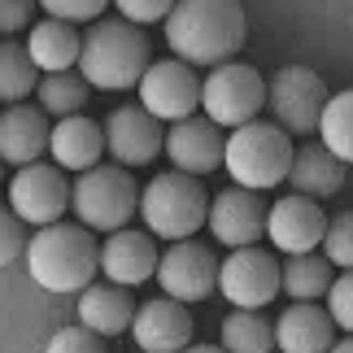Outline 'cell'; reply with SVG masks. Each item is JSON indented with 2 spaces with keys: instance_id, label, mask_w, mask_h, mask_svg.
I'll use <instances>...</instances> for the list:
<instances>
[{
  "instance_id": "15",
  "label": "cell",
  "mask_w": 353,
  "mask_h": 353,
  "mask_svg": "<svg viewBox=\"0 0 353 353\" xmlns=\"http://www.w3.org/2000/svg\"><path fill=\"white\" fill-rule=\"evenodd\" d=\"M105 148L114 153L118 166H148L166 148V131L144 105H122L105 122Z\"/></svg>"
},
{
  "instance_id": "7",
  "label": "cell",
  "mask_w": 353,
  "mask_h": 353,
  "mask_svg": "<svg viewBox=\"0 0 353 353\" xmlns=\"http://www.w3.org/2000/svg\"><path fill=\"white\" fill-rule=\"evenodd\" d=\"M266 105V79L244 61H227L201 79V110L214 127H249Z\"/></svg>"
},
{
  "instance_id": "33",
  "label": "cell",
  "mask_w": 353,
  "mask_h": 353,
  "mask_svg": "<svg viewBox=\"0 0 353 353\" xmlns=\"http://www.w3.org/2000/svg\"><path fill=\"white\" fill-rule=\"evenodd\" d=\"M327 314L336 327H345L353 336V270H345L341 279L332 283V292H327Z\"/></svg>"
},
{
  "instance_id": "8",
  "label": "cell",
  "mask_w": 353,
  "mask_h": 353,
  "mask_svg": "<svg viewBox=\"0 0 353 353\" xmlns=\"http://www.w3.org/2000/svg\"><path fill=\"white\" fill-rule=\"evenodd\" d=\"M266 105L288 135H310L319 131V118L327 110V88L310 65H283L266 83Z\"/></svg>"
},
{
  "instance_id": "20",
  "label": "cell",
  "mask_w": 353,
  "mask_h": 353,
  "mask_svg": "<svg viewBox=\"0 0 353 353\" xmlns=\"http://www.w3.org/2000/svg\"><path fill=\"white\" fill-rule=\"evenodd\" d=\"M275 345L283 353H332L336 345V323L323 305L296 301L275 319Z\"/></svg>"
},
{
  "instance_id": "26",
  "label": "cell",
  "mask_w": 353,
  "mask_h": 353,
  "mask_svg": "<svg viewBox=\"0 0 353 353\" xmlns=\"http://www.w3.org/2000/svg\"><path fill=\"white\" fill-rule=\"evenodd\" d=\"M223 349L227 353H270L275 349V323H266L257 310H236L223 319Z\"/></svg>"
},
{
  "instance_id": "10",
  "label": "cell",
  "mask_w": 353,
  "mask_h": 353,
  "mask_svg": "<svg viewBox=\"0 0 353 353\" xmlns=\"http://www.w3.org/2000/svg\"><path fill=\"white\" fill-rule=\"evenodd\" d=\"M279 288H283V266L257 244L253 249H236L219 266V292L236 310H262L279 296Z\"/></svg>"
},
{
  "instance_id": "9",
  "label": "cell",
  "mask_w": 353,
  "mask_h": 353,
  "mask_svg": "<svg viewBox=\"0 0 353 353\" xmlns=\"http://www.w3.org/2000/svg\"><path fill=\"white\" fill-rule=\"evenodd\" d=\"M74 205V188L65 183L61 166H22L9 183V210L18 214L22 223H35V227H52L65 219V210Z\"/></svg>"
},
{
  "instance_id": "34",
  "label": "cell",
  "mask_w": 353,
  "mask_h": 353,
  "mask_svg": "<svg viewBox=\"0 0 353 353\" xmlns=\"http://www.w3.org/2000/svg\"><path fill=\"white\" fill-rule=\"evenodd\" d=\"M114 5L131 26H144V22H166L179 0H114Z\"/></svg>"
},
{
  "instance_id": "28",
  "label": "cell",
  "mask_w": 353,
  "mask_h": 353,
  "mask_svg": "<svg viewBox=\"0 0 353 353\" xmlns=\"http://www.w3.org/2000/svg\"><path fill=\"white\" fill-rule=\"evenodd\" d=\"M35 92H39V110H44V114L74 118V114L88 105V92H92V83H88L83 74H70V70H61V74H44Z\"/></svg>"
},
{
  "instance_id": "11",
  "label": "cell",
  "mask_w": 353,
  "mask_h": 353,
  "mask_svg": "<svg viewBox=\"0 0 353 353\" xmlns=\"http://www.w3.org/2000/svg\"><path fill=\"white\" fill-rule=\"evenodd\" d=\"M140 105L157 122H183V118H196L201 110V79L188 61L170 57V61H153L148 74L140 79Z\"/></svg>"
},
{
  "instance_id": "16",
  "label": "cell",
  "mask_w": 353,
  "mask_h": 353,
  "mask_svg": "<svg viewBox=\"0 0 353 353\" xmlns=\"http://www.w3.org/2000/svg\"><path fill=\"white\" fill-rule=\"evenodd\" d=\"M192 314H188L183 301H170V296H157V301H144L135 310L131 336L140 353H183L192 341Z\"/></svg>"
},
{
  "instance_id": "5",
  "label": "cell",
  "mask_w": 353,
  "mask_h": 353,
  "mask_svg": "<svg viewBox=\"0 0 353 353\" xmlns=\"http://www.w3.org/2000/svg\"><path fill=\"white\" fill-rule=\"evenodd\" d=\"M140 214L153 236L179 244V240H192L210 223V196L196 183V174L166 170L157 179H148L144 196H140Z\"/></svg>"
},
{
  "instance_id": "21",
  "label": "cell",
  "mask_w": 353,
  "mask_h": 353,
  "mask_svg": "<svg viewBox=\"0 0 353 353\" xmlns=\"http://www.w3.org/2000/svg\"><path fill=\"white\" fill-rule=\"evenodd\" d=\"M48 153H52V161H57L61 170H79V174H83L92 166H101V153H110V148H105V127L92 122V118H83V114L61 118L57 127H52Z\"/></svg>"
},
{
  "instance_id": "6",
  "label": "cell",
  "mask_w": 353,
  "mask_h": 353,
  "mask_svg": "<svg viewBox=\"0 0 353 353\" xmlns=\"http://www.w3.org/2000/svg\"><path fill=\"white\" fill-rule=\"evenodd\" d=\"M140 210V188L127 166H92L74 183V214L88 232H122Z\"/></svg>"
},
{
  "instance_id": "29",
  "label": "cell",
  "mask_w": 353,
  "mask_h": 353,
  "mask_svg": "<svg viewBox=\"0 0 353 353\" xmlns=\"http://www.w3.org/2000/svg\"><path fill=\"white\" fill-rule=\"evenodd\" d=\"M319 131H323V148H327V153H336L341 161H353V88L327 97Z\"/></svg>"
},
{
  "instance_id": "18",
  "label": "cell",
  "mask_w": 353,
  "mask_h": 353,
  "mask_svg": "<svg viewBox=\"0 0 353 353\" xmlns=\"http://www.w3.org/2000/svg\"><path fill=\"white\" fill-rule=\"evenodd\" d=\"M52 140V127H48V114L35 110V105H9L0 114V161L9 166H35L44 144Z\"/></svg>"
},
{
  "instance_id": "13",
  "label": "cell",
  "mask_w": 353,
  "mask_h": 353,
  "mask_svg": "<svg viewBox=\"0 0 353 353\" xmlns=\"http://www.w3.org/2000/svg\"><path fill=\"white\" fill-rule=\"evenodd\" d=\"M266 236L270 244H275L279 253H314L323 236H327V219H323V205L319 201H310V196H279L275 205H270L266 214Z\"/></svg>"
},
{
  "instance_id": "27",
  "label": "cell",
  "mask_w": 353,
  "mask_h": 353,
  "mask_svg": "<svg viewBox=\"0 0 353 353\" xmlns=\"http://www.w3.org/2000/svg\"><path fill=\"white\" fill-rule=\"evenodd\" d=\"M39 65L31 61V52H26V44H13V39H5L0 44V101H13L22 105V97H31V92L39 88L35 83Z\"/></svg>"
},
{
  "instance_id": "1",
  "label": "cell",
  "mask_w": 353,
  "mask_h": 353,
  "mask_svg": "<svg viewBox=\"0 0 353 353\" xmlns=\"http://www.w3.org/2000/svg\"><path fill=\"white\" fill-rule=\"evenodd\" d=\"M249 35L240 0H179L166 18V44L188 65H227L236 61Z\"/></svg>"
},
{
  "instance_id": "12",
  "label": "cell",
  "mask_w": 353,
  "mask_h": 353,
  "mask_svg": "<svg viewBox=\"0 0 353 353\" xmlns=\"http://www.w3.org/2000/svg\"><path fill=\"white\" fill-rule=\"evenodd\" d=\"M157 283L166 288L170 301H205L219 288V257H214L201 240H179L161 253L157 262Z\"/></svg>"
},
{
  "instance_id": "35",
  "label": "cell",
  "mask_w": 353,
  "mask_h": 353,
  "mask_svg": "<svg viewBox=\"0 0 353 353\" xmlns=\"http://www.w3.org/2000/svg\"><path fill=\"white\" fill-rule=\"evenodd\" d=\"M26 244H31V240L22 236V219L13 210H0V266H9Z\"/></svg>"
},
{
  "instance_id": "14",
  "label": "cell",
  "mask_w": 353,
  "mask_h": 353,
  "mask_svg": "<svg viewBox=\"0 0 353 353\" xmlns=\"http://www.w3.org/2000/svg\"><path fill=\"white\" fill-rule=\"evenodd\" d=\"M266 214L270 205H262V196L249 188H227L210 201V232L227 249H253L257 236H266Z\"/></svg>"
},
{
  "instance_id": "36",
  "label": "cell",
  "mask_w": 353,
  "mask_h": 353,
  "mask_svg": "<svg viewBox=\"0 0 353 353\" xmlns=\"http://www.w3.org/2000/svg\"><path fill=\"white\" fill-rule=\"evenodd\" d=\"M31 9H35V0H0V35H13V31H22L26 22H31Z\"/></svg>"
},
{
  "instance_id": "32",
  "label": "cell",
  "mask_w": 353,
  "mask_h": 353,
  "mask_svg": "<svg viewBox=\"0 0 353 353\" xmlns=\"http://www.w3.org/2000/svg\"><path fill=\"white\" fill-rule=\"evenodd\" d=\"M48 18H61V22H101V9L110 0H39Z\"/></svg>"
},
{
  "instance_id": "17",
  "label": "cell",
  "mask_w": 353,
  "mask_h": 353,
  "mask_svg": "<svg viewBox=\"0 0 353 353\" xmlns=\"http://www.w3.org/2000/svg\"><path fill=\"white\" fill-rule=\"evenodd\" d=\"M166 153L174 161V170H183V174H210L227 157V140L219 135V127H214L210 118H183V122H170Z\"/></svg>"
},
{
  "instance_id": "31",
  "label": "cell",
  "mask_w": 353,
  "mask_h": 353,
  "mask_svg": "<svg viewBox=\"0 0 353 353\" xmlns=\"http://www.w3.org/2000/svg\"><path fill=\"white\" fill-rule=\"evenodd\" d=\"M44 353H110V349H105V336L88 332L83 323H79V327H61V332L48 341Z\"/></svg>"
},
{
  "instance_id": "24",
  "label": "cell",
  "mask_w": 353,
  "mask_h": 353,
  "mask_svg": "<svg viewBox=\"0 0 353 353\" xmlns=\"http://www.w3.org/2000/svg\"><path fill=\"white\" fill-rule=\"evenodd\" d=\"M26 52H31V61H35L44 74H61V70H70V65L79 61L83 39H79L74 22L44 18V22L31 26V35H26Z\"/></svg>"
},
{
  "instance_id": "38",
  "label": "cell",
  "mask_w": 353,
  "mask_h": 353,
  "mask_svg": "<svg viewBox=\"0 0 353 353\" xmlns=\"http://www.w3.org/2000/svg\"><path fill=\"white\" fill-rule=\"evenodd\" d=\"M332 353H353V336H345V341H336Z\"/></svg>"
},
{
  "instance_id": "37",
  "label": "cell",
  "mask_w": 353,
  "mask_h": 353,
  "mask_svg": "<svg viewBox=\"0 0 353 353\" xmlns=\"http://www.w3.org/2000/svg\"><path fill=\"white\" fill-rule=\"evenodd\" d=\"M183 353H227V349H219V345H188Z\"/></svg>"
},
{
  "instance_id": "19",
  "label": "cell",
  "mask_w": 353,
  "mask_h": 353,
  "mask_svg": "<svg viewBox=\"0 0 353 353\" xmlns=\"http://www.w3.org/2000/svg\"><path fill=\"white\" fill-rule=\"evenodd\" d=\"M157 262H161L157 244L144 232H131V227H122L101 244V270L118 288H131V283H144L148 275H157Z\"/></svg>"
},
{
  "instance_id": "2",
  "label": "cell",
  "mask_w": 353,
  "mask_h": 353,
  "mask_svg": "<svg viewBox=\"0 0 353 353\" xmlns=\"http://www.w3.org/2000/svg\"><path fill=\"white\" fill-rule=\"evenodd\" d=\"M26 270L48 292H83L101 270V244L79 223L39 227L26 244Z\"/></svg>"
},
{
  "instance_id": "4",
  "label": "cell",
  "mask_w": 353,
  "mask_h": 353,
  "mask_svg": "<svg viewBox=\"0 0 353 353\" xmlns=\"http://www.w3.org/2000/svg\"><path fill=\"white\" fill-rule=\"evenodd\" d=\"M292 157H296V148L279 122H249V127H236L227 135L223 166L236 179V188L262 192V188H275L288 179Z\"/></svg>"
},
{
  "instance_id": "22",
  "label": "cell",
  "mask_w": 353,
  "mask_h": 353,
  "mask_svg": "<svg viewBox=\"0 0 353 353\" xmlns=\"http://www.w3.org/2000/svg\"><path fill=\"white\" fill-rule=\"evenodd\" d=\"M79 323H83L88 332L105 336V341L131 332V323H135L131 292L118 288V283H92V288L79 292Z\"/></svg>"
},
{
  "instance_id": "39",
  "label": "cell",
  "mask_w": 353,
  "mask_h": 353,
  "mask_svg": "<svg viewBox=\"0 0 353 353\" xmlns=\"http://www.w3.org/2000/svg\"><path fill=\"white\" fill-rule=\"evenodd\" d=\"M0 166H5V161H0ZM0 174H5V170H0Z\"/></svg>"
},
{
  "instance_id": "30",
  "label": "cell",
  "mask_w": 353,
  "mask_h": 353,
  "mask_svg": "<svg viewBox=\"0 0 353 353\" xmlns=\"http://www.w3.org/2000/svg\"><path fill=\"white\" fill-rule=\"evenodd\" d=\"M323 257L341 270H353V210L336 214L327 223V236H323Z\"/></svg>"
},
{
  "instance_id": "23",
  "label": "cell",
  "mask_w": 353,
  "mask_h": 353,
  "mask_svg": "<svg viewBox=\"0 0 353 353\" xmlns=\"http://www.w3.org/2000/svg\"><path fill=\"white\" fill-rule=\"evenodd\" d=\"M341 183H345V161L327 153L323 144L314 148H296V157H292V170H288V188L296 196H310V201H327L341 192Z\"/></svg>"
},
{
  "instance_id": "25",
  "label": "cell",
  "mask_w": 353,
  "mask_h": 353,
  "mask_svg": "<svg viewBox=\"0 0 353 353\" xmlns=\"http://www.w3.org/2000/svg\"><path fill=\"white\" fill-rule=\"evenodd\" d=\"M332 262L319 253H296L288 257V266H283V292L292 296V301H319V296L332 292Z\"/></svg>"
},
{
  "instance_id": "3",
  "label": "cell",
  "mask_w": 353,
  "mask_h": 353,
  "mask_svg": "<svg viewBox=\"0 0 353 353\" xmlns=\"http://www.w3.org/2000/svg\"><path fill=\"white\" fill-rule=\"evenodd\" d=\"M148 39L140 26H131L127 18H101L92 22V31L83 35V52H79V74L92 88H140V79L148 74Z\"/></svg>"
}]
</instances>
